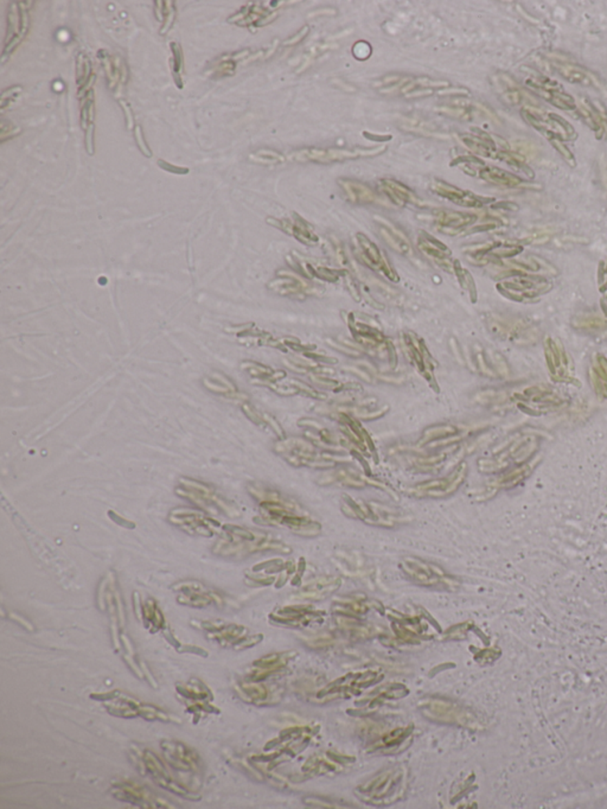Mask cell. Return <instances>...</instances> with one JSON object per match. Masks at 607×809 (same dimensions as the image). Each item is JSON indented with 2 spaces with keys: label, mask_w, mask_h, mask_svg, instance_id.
<instances>
[{
  "label": "cell",
  "mask_w": 607,
  "mask_h": 809,
  "mask_svg": "<svg viewBox=\"0 0 607 809\" xmlns=\"http://www.w3.org/2000/svg\"><path fill=\"white\" fill-rule=\"evenodd\" d=\"M476 221V216L471 214L457 213L449 210H439L435 214V226L440 232L449 235H455L459 230Z\"/></svg>",
  "instance_id": "cell-16"
},
{
  "label": "cell",
  "mask_w": 607,
  "mask_h": 809,
  "mask_svg": "<svg viewBox=\"0 0 607 809\" xmlns=\"http://www.w3.org/2000/svg\"><path fill=\"white\" fill-rule=\"evenodd\" d=\"M169 521L183 532L198 537H212L215 534H221L223 529V526L207 511L187 507L172 509L169 514Z\"/></svg>",
  "instance_id": "cell-6"
},
{
  "label": "cell",
  "mask_w": 607,
  "mask_h": 809,
  "mask_svg": "<svg viewBox=\"0 0 607 809\" xmlns=\"http://www.w3.org/2000/svg\"><path fill=\"white\" fill-rule=\"evenodd\" d=\"M176 494L178 495L179 498H185L190 502L195 503L207 513L223 511L227 515H240V511L233 503L220 496L217 494L216 490H214L212 487L203 482L182 478L179 480L178 487L176 488Z\"/></svg>",
  "instance_id": "cell-3"
},
{
  "label": "cell",
  "mask_w": 607,
  "mask_h": 809,
  "mask_svg": "<svg viewBox=\"0 0 607 809\" xmlns=\"http://www.w3.org/2000/svg\"><path fill=\"white\" fill-rule=\"evenodd\" d=\"M76 62L77 83L81 90L82 85H85L88 82V77L92 73V64L90 59L83 54L77 56Z\"/></svg>",
  "instance_id": "cell-29"
},
{
  "label": "cell",
  "mask_w": 607,
  "mask_h": 809,
  "mask_svg": "<svg viewBox=\"0 0 607 809\" xmlns=\"http://www.w3.org/2000/svg\"><path fill=\"white\" fill-rule=\"evenodd\" d=\"M340 184L342 189L344 190L348 200L351 201L353 203L368 205V203H373L376 201L374 192H371V189H369L364 184L350 181V179H340Z\"/></svg>",
  "instance_id": "cell-21"
},
{
  "label": "cell",
  "mask_w": 607,
  "mask_h": 809,
  "mask_svg": "<svg viewBox=\"0 0 607 809\" xmlns=\"http://www.w3.org/2000/svg\"><path fill=\"white\" fill-rule=\"evenodd\" d=\"M268 289L274 294L289 297V298L306 299L309 296L317 294L314 286L310 283L304 280L302 278L297 277L296 274L287 272H279V277L268 284Z\"/></svg>",
  "instance_id": "cell-11"
},
{
  "label": "cell",
  "mask_w": 607,
  "mask_h": 809,
  "mask_svg": "<svg viewBox=\"0 0 607 809\" xmlns=\"http://www.w3.org/2000/svg\"><path fill=\"white\" fill-rule=\"evenodd\" d=\"M143 622L152 634L162 631L165 626V618L163 616L162 610L159 609L157 602L153 598H149L143 605Z\"/></svg>",
  "instance_id": "cell-22"
},
{
  "label": "cell",
  "mask_w": 607,
  "mask_h": 809,
  "mask_svg": "<svg viewBox=\"0 0 607 809\" xmlns=\"http://www.w3.org/2000/svg\"><path fill=\"white\" fill-rule=\"evenodd\" d=\"M342 509L347 515L367 524L382 527H394L404 522V515L399 511L376 502H363L350 496H343Z\"/></svg>",
  "instance_id": "cell-5"
},
{
  "label": "cell",
  "mask_w": 607,
  "mask_h": 809,
  "mask_svg": "<svg viewBox=\"0 0 607 809\" xmlns=\"http://www.w3.org/2000/svg\"><path fill=\"white\" fill-rule=\"evenodd\" d=\"M178 653H190V654H196V655L203 656L207 657L208 652L203 649V648L197 647V646H192V644H179L177 648Z\"/></svg>",
  "instance_id": "cell-36"
},
{
  "label": "cell",
  "mask_w": 607,
  "mask_h": 809,
  "mask_svg": "<svg viewBox=\"0 0 607 809\" xmlns=\"http://www.w3.org/2000/svg\"><path fill=\"white\" fill-rule=\"evenodd\" d=\"M241 688L253 700H263V699L267 698V690L263 686L255 685V684H243Z\"/></svg>",
  "instance_id": "cell-32"
},
{
  "label": "cell",
  "mask_w": 607,
  "mask_h": 809,
  "mask_svg": "<svg viewBox=\"0 0 607 809\" xmlns=\"http://www.w3.org/2000/svg\"><path fill=\"white\" fill-rule=\"evenodd\" d=\"M418 246L420 248V251L425 256H429V259L432 260L434 264L438 265L440 269H445L447 272H453L455 261H452L451 259L450 249L446 247L444 243L438 241L437 239H434L426 233H422L418 240Z\"/></svg>",
  "instance_id": "cell-14"
},
{
  "label": "cell",
  "mask_w": 607,
  "mask_h": 809,
  "mask_svg": "<svg viewBox=\"0 0 607 809\" xmlns=\"http://www.w3.org/2000/svg\"><path fill=\"white\" fill-rule=\"evenodd\" d=\"M11 617H12L14 621H17L18 623H21V626H24V628L28 629V631H34V628L31 626L30 623L28 622V621H25L24 618H21V616H17V615H14V613H11Z\"/></svg>",
  "instance_id": "cell-42"
},
{
  "label": "cell",
  "mask_w": 607,
  "mask_h": 809,
  "mask_svg": "<svg viewBox=\"0 0 607 809\" xmlns=\"http://www.w3.org/2000/svg\"><path fill=\"white\" fill-rule=\"evenodd\" d=\"M163 751L167 762L181 771H195L200 769V756L189 746L179 741H164Z\"/></svg>",
  "instance_id": "cell-12"
},
{
  "label": "cell",
  "mask_w": 607,
  "mask_h": 809,
  "mask_svg": "<svg viewBox=\"0 0 607 809\" xmlns=\"http://www.w3.org/2000/svg\"><path fill=\"white\" fill-rule=\"evenodd\" d=\"M459 430L458 427L451 424H442V425L432 426L424 431V433L421 436V439L419 440V445L420 447H425V445H431V447H438L439 444L449 443L451 440L453 442L455 438L458 437Z\"/></svg>",
  "instance_id": "cell-19"
},
{
  "label": "cell",
  "mask_w": 607,
  "mask_h": 809,
  "mask_svg": "<svg viewBox=\"0 0 607 809\" xmlns=\"http://www.w3.org/2000/svg\"><path fill=\"white\" fill-rule=\"evenodd\" d=\"M247 631H248L243 626L225 624L221 631H216V633H208V639H214V641H216L217 644H222V646H228V644L234 646L240 639L245 637Z\"/></svg>",
  "instance_id": "cell-24"
},
{
  "label": "cell",
  "mask_w": 607,
  "mask_h": 809,
  "mask_svg": "<svg viewBox=\"0 0 607 809\" xmlns=\"http://www.w3.org/2000/svg\"><path fill=\"white\" fill-rule=\"evenodd\" d=\"M136 141L145 157H152V152H151L149 145L146 144V141L144 139V134H143V131H141V128L139 126H136Z\"/></svg>",
  "instance_id": "cell-34"
},
{
  "label": "cell",
  "mask_w": 607,
  "mask_h": 809,
  "mask_svg": "<svg viewBox=\"0 0 607 809\" xmlns=\"http://www.w3.org/2000/svg\"><path fill=\"white\" fill-rule=\"evenodd\" d=\"M432 189L437 195L453 202L455 205H463V207H480L483 205V201L480 197H477L471 192H465L459 187L445 183V182L437 181L432 185Z\"/></svg>",
  "instance_id": "cell-17"
},
{
  "label": "cell",
  "mask_w": 607,
  "mask_h": 809,
  "mask_svg": "<svg viewBox=\"0 0 607 809\" xmlns=\"http://www.w3.org/2000/svg\"><path fill=\"white\" fill-rule=\"evenodd\" d=\"M407 770L402 766L389 768L357 789V795L371 805H391L404 795Z\"/></svg>",
  "instance_id": "cell-2"
},
{
  "label": "cell",
  "mask_w": 607,
  "mask_h": 809,
  "mask_svg": "<svg viewBox=\"0 0 607 809\" xmlns=\"http://www.w3.org/2000/svg\"><path fill=\"white\" fill-rule=\"evenodd\" d=\"M404 351L412 361L413 365L418 368V371L429 380L431 384H434L435 380L433 376V358L431 356L424 340L416 336L412 332H406L402 336Z\"/></svg>",
  "instance_id": "cell-10"
},
{
  "label": "cell",
  "mask_w": 607,
  "mask_h": 809,
  "mask_svg": "<svg viewBox=\"0 0 607 809\" xmlns=\"http://www.w3.org/2000/svg\"><path fill=\"white\" fill-rule=\"evenodd\" d=\"M267 221L272 226L284 230L287 234L292 235L298 241H300L304 245L313 246V245L318 243V236L314 234L313 230L311 228L310 225L305 220H302L300 216H298V215H294V221H289V220H274V218H268Z\"/></svg>",
  "instance_id": "cell-15"
},
{
  "label": "cell",
  "mask_w": 607,
  "mask_h": 809,
  "mask_svg": "<svg viewBox=\"0 0 607 809\" xmlns=\"http://www.w3.org/2000/svg\"><path fill=\"white\" fill-rule=\"evenodd\" d=\"M158 165L163 167V169H165V170L174 172V174H187L189 172L187 169H182V167H178V166L171 165V164L164 162V161H158Z\"/></svg>",
  "instance_id": "cell-38"
},
{
  "label": "cell",
  "mask_w": 607,
  "mask_h": 809,
  "mask_svg": "<svg viewBox=\"0 0 607 809\" xmlns=\"http://www.w3.org/2000/svg\"><path fill=\"white\" fill-rule=\"evenodd\" d=\"M338 586L340 582L337 580H320L317 583L310 585V588H307V591L302 592V595L305 598L319 600L327 596V593L329 595L330 592L335 591Z\"/></svg>",
  "instance_id": "cell-26"
},
{
  "label": "cell",
  "mask_w": 607,
  "mask_h": 809,
  "mask_svg": "<svg viewBox=\"0 0 607 809\" xmlns=\"http://www.w3.org/2000/svg\"><path fill=\"white\" fill-rule=\"evenodd\" d=\"M261 639H263V635H254V636L246 637V639L243 637V639H240L238 642L234 644L233 648L235 651H243L246 648L254 647L255 644L261 642Z\"/></svg>",
  "instance_id": "cell-33"
},
{
  "label": "cell",
  "mask_w": 607,
  "mask_h": 809,
  "mask_svg": "<svg viewBox=\"0 0 607 809\" xmlns=\"http://www.w3.org/2000/svg\"><path fill=\"white\" fill-rule=\"evenodd\" d=\"M453 273L458 277L459 283H460V285L463 286V289L469 290L470 296L472 297H476V289H475L471 274L467 272L466 269H464L457 260H455V264H453Z\"/></svg>",
  "instance_id": "cell-28"
},
{
  "label": "cell",
  "mask_w": 607,
  "mask_h": 809,
  "mask_svg": "<svg viewBox=\"0 0 607 809\" xmlns=\"http://www.w3.org/2000/svg\"><path fill=\"white\" fill-rule=\"evenodd\" d=\"M119 103L121 105V107H123V112H125V115H126V120H127V128L128 130H131V128L133 127V121H134V120H133V113H132L131 107H130V105H128L126 101H119Z\"/></svg>",
  "instance_id": "cell-39"
},
{
  "label": "cell",
  "mask_w": 607,
  "mask_h": 809,
  "mask_svg": "<svg viewBox=\"0 0 607 809\" xmlns=\"http://www.w3.org/2000/svg\"><path fill=\"white\" fill-rule=\"evenodd\" d=\"M171 49H172V52H174L172 62H174V80H176V83L178 85V88H182L183 83L181 75H182L183 70H184V67H183L182 47L179 44H177V43H171Z\"/></svg>",
  "instance_id": "cell-31"
},
{
  "label": "cell",
  "mask_w": 607,
  "mask_h": 809,
  "mask_svg": "<svg viewBox=\"0 0 607 809\" xmlns=\"http://www.w3.org/2000/svg\"><path fill=\"white\" fill-rule=\"evenodd\" d=\"M119 695H121V692H120L119 690H112V692H108V693H99V695H90V698H93L94 700H101V702H107V700H113V699H116L118 697H119Z\"/></svg>",
  "instance_id": "cell-37"
},
{
  "label": "cell",
  "mask_w": 607,
  "mask_h": 809,
  "mask_svg": "<svg viewBox=\"0 0 607 809\" xmlns=\"http://www.w3.org/2000/svg\"><path fill=\"white\" fill-rule=\"evenodd\" d=\"M133 603H134V611H136V617L139 618L141 622H143V603H141V597H139L138 592H134Z\"/></svg>",
  "instance_id": "cell-40"
},
{
  "label": "cell",
  "mask_w": 607,
  "mask_h": 809,
  "mask_svg": "<svg viewBox=\"0 0 607 809\" xmlns=\"http://www.w3.org/2000/svg\"><path fill=\"white\" fill-rule=\"evenodd\" d=\"M176 690L183 699L192 702H212L214 698L208 686L198 679H192L187 684H177Z\"/></svg>",
  "instance_id": "cell-20"
},
{
  "label": "cell",
  "mask_w": 607,
  "mask_h": 809,
  "mask_svg": "<svg viewBox=\"0 0 607 809\" xmlns=\"http://www.w3.org/2000/svg\"><path fill=\"white\" fill-rule=\"evenodd\" d=\"M466 463L457 465L452 473L442 478L433 481L421 482L407 490L408 494L415 498H440L453 494L463 484L466 478Z\"/></svg>",
  "instance_id": "cell-7"
},
{
  "label": "cell",
  "mask_w": 607,
  "mask_h": 809,
  "mask_svg": "<svg viewBox=\"0 0 607 809\" xmlns=\"http://www.w3.org/2000/svg\"><path fill=\"white\" fill-rule=\"evenodd\" d=\"M380 233L382 235L383 239L386 240L387 243H389L395 251H398L404 256L412 253L411 245L404 238V235L401 234L399 230H396L395 228L393 229L391 226H384V223H383L380 228Z\"/></svg>",
  "instance_id": "cell-25"
},
{
  "label": "cell",
  "mask_w": 607,
  "mask_h": 809,
  "mask_svg": "<svg viewBox=\"0 0 607 809\" xmlns=\"http://www.w3.org/2000/svg\"><path fill=\"white\" fill-rule=\"evenodd\" d=\"M559 72H560L561 75H564V76H565L567 80L573 82V83L590 85V77L587 76V75H585V74L582 73V72H580L579 69L575 68V67H572V65H560V67H559Z\"/></svg>",
  "instance_id": "cell-30"
},
{
  "label": "cell",
  "mask_w": 607,
  "mask_h": 809,
  "mask_svg": "<svg viewBox=\"0 0 607 809\" xmlns=\"http://www.w3.org/2000/svg\"><path fill=\"white\" fill-rule=\"evenodd\" d=\"M263 551H281L289 553L291 549L268 533L251 531L235 524L223 526L221 537L213 549L216 555L238 558Z\"/></svg>",
  "instance_id": "cell-1"
},
{
  "label": "cell",
  "mask_w": 607,
  "mask_h": 809,
  "mask_svg": "<svg viewBox=\"0 0 607 809\" xmlns=\"http://www.w3.org/2000/svg\"><path fill=\"white\" fill-rule=\"evenodd\" d=\"M404 573L415 583L425 586L446 585L450 577L440 567L416 558H406L402 562Z\"/></svg>",
  "instance_id": "cell-9"
},
{
  "label": "cell",
  "mask_w": 607,
  "mask_h": 809,
  "mask_svg": "<svg viewBox=\"0 0 607 809\" xmlns=\"http://www.w3.org/2000/svg\"><path fill=\"white\" fill-rule=\"evenodd\" d=\"M174 14H176V9H174V3H172L171 6H166L165 18H164L165 23L161 30V34H165L167 31L170 30L171 26L174 24Z\"/></svg>",
  "instance_id": "cell-35"
},
{
  "label": "cell",
  "mask_w": 607,
  "mask_h": 809,
  "mask_svg": "<svg viewBox=\"0 0 607 809\" xmlns=\"http://www.w3.org/2000/svg\"><path fill=\"white\" fill-rule=\"evenodd\" d=\"M380 189L396 205H422L420 198L416 196L415 194L411 189H408L404 184L399 183V182L393 181V179H383V181H381Z\"/></svg>",
  "instance_id": "cell-18"
},
{
  "label": "cell",
  "mask_w": 607,
  "mask_h": 809,
  "mask_svg": "<svg viewBox=\"0 0 607 809\" xmlns=\"http://www.w3.org/2000/svg\"><path fill=\"white\" fill-rule=\"evenodd\" d=\"M329 482H340L343 486L353 487V488H362V487L368 486H378L380 487L376 482L371 481L368 478H364L362 473H357L356 470L353 469L345 468L340 469L338 471L332 473L331 478Z\"/></svg>",
  "instance_id": "cell-23"
},
{
  "label": "cell",
  "mask_w": 607,
  "mask_h": 809,
  "mask_svg": "<svg viewBox=\"0 0 607 809\" xmlns=\"http://www.w3.org/2000/svg\"><path fill=\"white\" fill-rule=\"evenodd\" d=\"M356 243L357 246L360 248L358 249L360 256L368 267L374 269L376 272L381 273L383 277H386L388 280L394 281V283H398L400 280L399 274L395 272V269L391 267L386 256L373 241H370L369 238L358 233L356 235Z\"/></svg>",
  "instance_id": "cell-8"
},
{
  "label": "cell",
  "mask_w": 607,
  "mask_h": 809,
  "mask_svg": "<svg viewBox=\"0 0 607 809\" xmlns=\"http://www.w3.org/2000/svg\"><path fill=\"white\" fill-rule=\"evenodd\" d=\"M384 147H378V150H357V151H351V150H304L300 152L294 154L296 161H312V162L319 163H330L338 162V161H344V159H353V158L362 157V156H373V154H381Z\"/></svg>",
  "instance_id": "cell-13"
},
{
  "label": "cell",
  "mask_w": 607,
  "mask_h": 809,
  "mask_svg": "<svg viewBox=\"0 0 607 809\" xmlns=\"http://www.w3.org/2000/svg\"><path fill=\"white\" fill-rule=\"evenodd\" d=\"M276 451L294 465H304L310 468L327 469L336 465V460L327 453L316 450L313 444L304 439H280L276 445Z\"/></svg>",
  "instance_id": "cell-4"
},
{
  "label": "cell",
  "mask_w": 607,
  "mask_h": 809,
  "mask_svg": "<svg viewBox=\"0 0 607 809\" xmlns=\"http://www.w3.org/2000/svg\"><path fill=\"white\" fill-rule=\"evenodd\" d=\"M480 176L491 183L501 185H515L519 183V179L516 178L514 175L497 167H485L480 172Z\"/></svg>",
  "instance_id": "cell-27"
},
{
  "label": "cell",
  "mask_w": 607,
  "mask_h": 809,
  "mask_svg": "<svg viewBox=\"0 0 607 809\" xmlns=\"http://www.w3.org/2000/svg\"><path fill=\"white\" fill-rule=\"evenodd\" d=\"M139 664H141V669H143V672H144V675H145V677H147V680H149V682H150V684H151V686H153V687H154V688H158L157 682H156V680H154V677H153L152 675H151V673H150L149 668H147V666H146V664H145L144 662H139Z\"/></svg>",
  "instance_id": "cell-41"
}]
</instances>
